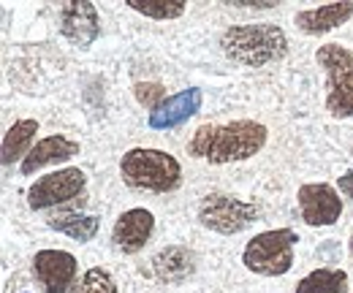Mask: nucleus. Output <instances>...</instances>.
<instances>
[{"instance_id": "obj_7", "label": "nucleus", "mask_w": 353, "mask_h": 293, "mask_svg": "<svg viewBox=\"0 0 353 293\" xmlns=\"http://www.w3.org/2000/svg\"><path fill=\"white\" fill-rule=\"evenodd\" d=\"M85 171L82 168H60V171H52L39 176L30 190H28V204L30 210L41 212L49 207H57V204H65L71 199H77L82 190H85Z\"/></svg>"}, {"instance_id": "obj_5", "label": "nucleus", "mask_w": 353, "mask_h": 293, "mask_svg": "<svg viewBox=\"0 0 353 293\" xmlns=\"http://www.w3.org/2000/svg\"><path fill=\"white\" fill-rule=\"evenodd\" d=\"M315 60L326 71V112L337 120L353 117V52L340 43H323Z\"/></svg>"}, {"instance_id": "obj_2", "label": "nucleus", "mask_w": 353, "mask_h": 293, "mask_svg": "<svg viewBox=\"0 0 353 293\" xmlns=\"http://www.w3.org/2000/svg\"><path fill=\"white\" fill-rule=\"evenodd\" d=\"M225 57L248 68H264L288 52V39L277 25H234L221 36Z\"/></svg>"}, {"instance_id": "obj_10", "label": "nucleus", "mask_w": 353, "mask_h": 293, "mask_svg": "<svg viewBox=\"0 0 353 293\" xmlns=\"http://www.w3.org/2000/svg\"><path fill=\"white\" fill-rule=\"evenodd\" d=\"M60 33L71 43L88 49L101 36V17L98 8L88 0H71L60 8Z\"/></svg>"}, {"instance_id": "obj_3", "label": "nucleus", "mask_w": 353, "mask_h": 293, "mask_svg": "<svg viewBox=\"0 0 353 293\" xmlns=\"http://www.w3.org/2000/svg\"><path fill=\"white\" fill-rule=\"evenodd\" d=\"M123 182L133 190L172 193L182 182V166L174 155L152 147H133L120 161Z\"/></svg>"}, {"instance_id": "obj_11", "label": "nucleus", "mask_w": 353, "mask_h": 293, "mask_svg": "<svg viewBox=\"0 0 353 293\" xmlns=\"http://www.w3.org/2000/svg\"><path fill=\"white\" fill-rule=\"evenodd\" d=\"M152 231H155V217H152V212L136 207V210L123 212V214L117 217L114 231H112V239H114L117 250L133 255V252L144 250V245L150 242Z\"/></svg>"}, {"instance_id": "obj_6", "label": "nucleus", "mask_w": 353, "mask_h": 293, "mask_svg": "<svg viewBox=\"0 0 353 293\" xmlns=\"http://www.w3.org/2000/svg\"><path fill=\"white\" fill-rule=\"evenodd\" d=\"M259 217V207L225 193H210L201 207H199V223L215 234H239L245 231L250 223H256Z\"/></svg>"}, {"instance_id": "obj_19", "label": "nucleus", "mask_w": 353, "mask_h": 293, "mask_svg": "<svg viewBox=\"0 0 353 293\" xmlns=\"http://www.w3.org/2000/svg\"><path fill=\"white\" fill-rule=\"evenodd\" d=\"M128 8H133L136 14L141 17H150V19H158V22H166V19H176L185 14V0H125Z\"/></svg>"}, {"instance_id": "obj_18", "label": "nucleus", "mask_w": 353, "mask_h": 293, "mask_svg": "<svg viewBox=\"0 0 353 293\" xmlns=\"http://www.w3.org/2000/svg\"><path fill=\"white\" fill-rule=\"evenodd\" d=\"M296 293H348V274L343 269H315L296 283Z\"/></svg>"}, {"instance_id": "obj_12", "label": "nucleus", "mask_w": 353, "mask_h": 293, "mask_svg": "<svg viewBox=\"0 0 353 293\" xmlns=\"http://www.w3.org/2000/svg\"><path fill=\"white\" fill-rule=\"evenodd\" d=\"M74 155H79V141L54 133V136H46V139H41V141H36V147H33L30 155L22 161L19 171H22L25 176H30V174L41 171L44 166L65 163V161H71Z\"/></svg>"}, {"instance_id": "obj_1", "label": "nucleus", "mask_w": 353, "mask_h": 293, "mask_svg": "<svg viewBox=\"0 0 353 293\" xmlns=\"http://www.w3.org/2000/svg\"><path fill=\"white\" fill-rule=\"evenodd\" d=\"M269 130L256 120H234L223 125H201L188 141V155L212 166L239 163L266 147Z\"/></svg>"}, {"instance_id": "obj_21", "label": "nucleus", "mask_w": 353, "mask_h": 293, "mask_svg": "<svg viewBox=\"0 0 353 293\" xmlns=\"http://www.w3.org/2000/svg\"><path fill=\"white\" fill-rule=\"evenodd\" d=\"M133 95L144 109H150V114L166 103V87L158 82H139L133 87Z\"/></svg>"}, {"instance_id": "obj_9", "label": "nucleus", "mask_w": 353, "mask_h": 293, "mask_svg": "<svg viewBox=\"0 0 353 293\" xmlns=\"http://www.w3.org/2000/svg\"><path fill=\"white\" fill-rule=\"evenodd\" d=\"M77 258L68 250H39L33 258V274L44 293H71L77 285Z\"/></svg>"}, {"instance_id": "obj_23", "label": "nucleus", "mask_w": 353, "mask_h": 293, "mask_svg": "<svg viewBox=\"0 0 353 293\" xmlns=\"http://www.w3.org/2000/svg\"><path fill=\"white\" fill-rule=\"evenodd\" d=\"M234 6H239V8H272L277 3H272V0H234Z\"/></svg>"}, {"instance_id": "obj_14", "label": "nucleus", "mask_w": 353, "mask_h": 293, "mask_svg": "<svg viewBox=\"0 0 353 293\" xmlns=\"http://www.w3.org/2000/svg\"><path fill=\"white\" fill-rule=\"evenodd\" d=\"M353 17V3H326L318 8H305L294 17V25L307 36H323Z\"/></svg>"}, {"instance_id": "obj_22", "label": "nucleus", "mask_w": 353, "mask_h": 293, "mask_svg": "<svg viewBox=\"0 0 353 293\" xmlns=\"http://www.w3.org/2000/svg\"><path fill=\"white\" fill-rule=\"evenodd\" d=\"M337 188H340V193H343L345 199H351L353 201V168L351 171H345V174L337 179Z\"/></svg>"}, {"instance_id": "obj_4", "label": "nucleus", "mask_w": 353, "mask_h": 293, "mask_svg": "<svg viewBox=\"0 0 353 293\" xmlns=\"http://www.w3.org/2000/svg\"><path fill=\"white\" fill-rule=\"evenodd\" d=\"M299 242L294 228H272L256 234L245 250H242V263L253 274L261 277H283L294 266V245Z\"/></svg>"}, {"instance_id": "obj_13", "label": "nucleus", "mask_w": 353, "mask_h": 293, "mask_svg": "<svg viewBox=\"0 0 353 293\" xmlns=\"http://www.w3.org/2000/svg\"><path fill=\"white\" fill-rule=\"evenodd\" d=\"M201 90L199 87H188L182 92H176L172 98H166V103L161 109H155L150 114V128L155 130H169V128H176L182 123H188L199 109H201Z\"/></svg>"}, {"instance_id": "obj_15", "label": "nucleus", "mask_w": 353, "mask_h": 293, "mask_svg": "<svg viewBox=\"0 0 353 293\" xmlns=\"http://www.w3.org/2000/svg\"><path fill=\"white\" fill-rule=\"evenodd\" d=\"M152 269L163 283H182L193 274L196 258L188 247H166L152 258Z\"/></svg>"}, {"instance_id": "obj_17", "label": "nucleus", "mask_w": 353, "mask_h": 293, "mask_svg": "<svg viewBox=\"0 0 353 293\" xmlns=\"http://www.w3.org/2000/svg\"><path fill=\"white\" fill-rule=\"evenodd\" d=\"M49 228H52V231H60V234H65V236H71V239H77V242H90V239L98 234L101 223H98V217H92V214L60 212V214H54V217L49 220Z\"/></svg>"}, {"instance_id": "obj_24", "label": "nucleus", "mask_w": 353, "mask_h": 293, "mask_svg": "<svg viewBox=\"0 0 353 293\" xmlns=\"http://www.w3.org/2000/svg\"><path fill=\"white\" fill-rule=\"evenodd\" d=\"M348 247H351V252H353V239H351V245H348Z\"/></svg>"}, {"instance_id": "obj_16", "label": "nucleus", "mask_w": 353, "mask_h": 293, "mask_svg": "<svg viewBox=\"0 0 353 293\" xmlns=\"http://www.w3.org/2000/svg\"><path fill=\"white\" fill-rule=\"evenodd\" d=\"M36 133L39 123L36 120H19L6 130L3 136V166H11L14 161H25L30 155V150L36 147Z\"/></svg>"}, {"instance_id": "obj_20", "label": "nucleus", "mask_w": 353, "mask_h": 293, "mask_svg": "<svg viewBox=\"0 0 353 293\" xmlns=\"http://www.w3.org/2000/svg\"><path fill=\"white\" fill-rule=\"evenodd\" d=\"M71 293H117V283H114V277L106 269L92 266V269H88L77 280V285L71 288Z\"/></svg>"}, {"instance_id": "obj_8", "label": "nucleus", "mask_w": 353, "mask_h": 293, "mask_svg": "<svg viewBox=\"0 0 353 293\" xmlns=\"http://www.w3.org/2000/svg\"><path fill=\"white\" fill-rule=\"evenodd\" d=\"M296 204L302 220L312 228H323V225H334L343 214V199L337 193L334 185L329 182H310L302 185L296 193Z\"/></svg>"}]
</instances>
